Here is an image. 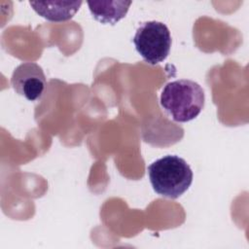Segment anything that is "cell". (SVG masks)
<instances>
[{
    "label": "cell",
    "mask_w": 249,
    "mask_h": 249,
    "mask_svg": "<svg viewBox=\"0 0 249 249\" xmlns=\"http://www.w3.org/2000/svg\"><path fill=\"white\" fill-rule=\"evenodd\" d=\"M204 91L195 81L181 79L167 83L161 90L160 102L168 115L179 123L196 118L204 107Z\"/></svg>",
    "instance_id": "2"
},
{
    "label": "cell",
    "mask_w": 249,
    "mask_h": 249,
    "mask_svg": "<svg viewBox=\"0 0 249 249\" xmlns=\"http://www.w3.org/2000/svg\"><path fill=\"white\" fill-rule=\"evenodd\" d=\"M137 53L149 64L162 62L169 54L171 36L168 27L156 20L143 22L132 39Z\"/></svg>",
    "instance_id": "3"
},
{
    "label": "cell",
    "mask_w": 249,
    "mask_h": 249,
    "mask_svg": "<svg viewBox=\"0 0 249 249\" xmlns=\"http://www.w3.org/2000/svg\"><path fill=\"white\" fill-rule=\"evenodd\" d=\"M82 1H46L33 2L29 4L32 9L42 18L50 21H65L74 17L79 11Z\"/></svg>",
    "instance_id": "5"
},
{
    "label": "cell",
    "mask_w": 249,
    "mask_h": 249,
    "mask_svg": "<svg viewBox=\"0 0 249 249\" xmlns=\"http://www.w3.org/2000/svg\"><path fill=\"white\" fill-rule=\"evenodd\" d=\"M147 170L154 191L167 198H178L189 190L193 182L194 175L190 165L175 155H167L155 160Z\"/></svg>",
    "instance_id": "1"
},
{
    "label": "cell",
    "mask_w": 249,
    "mask_h": 249,
    "mask_svg": "<svg viewBox=\"0 0 249 249\" xmlns=\"http://www.w3.org/2000/svg\"><path fill=\"white\" fill-rule=\"evenodd\" d=\"M131 3V1H89L88 6L97 21L114 25L125 17Z\"/></svg>",
    "instance_id": "6"
},
{
    "label": "cell",
    "mask_w": 249,
    "mask_h": 249,
    "mask_svg": "<svg viewBox=\"0 0 249 249\" xmlns=\"http://www.w3.org/2000/svg\"><path fill=\"white\" fill-rule=\"evenodd\" d=\"M11 85L15 91L30 101L39 99L47 86L46 75L35 62L19 64L13 72Z\"/></svg>",
    "instance_id": "4"
}]
</instances>
